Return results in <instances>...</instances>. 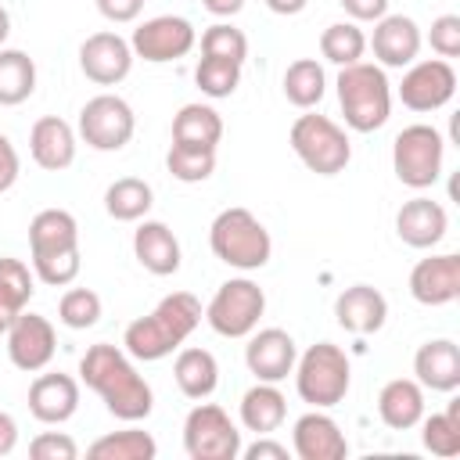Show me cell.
I'll return each instance as SVG.
<instances>
[{
    "instance_id": "6da1fadb",
    "label": "cell",
    "mask_w": 460,
    "mask_h": 460,
    "mask_svg": "<svg viewBox=\"0 0 460 460\" xmlns=\"http://www.w3.org/2000/svg\"><path fill=\"white\" fill-rule=\"evenodd\" d=\"M79 377L86 381V388H93L108 413L119 417V420H144L155 406V395H151V385L137 374V367L129 363V356L108 341H97L86 349V356L79 359Z\"/></svg>"
},
{
    "instance_id": "7a4b0ae2",
    "label": "cell",
    "mask_w": 460,
    "mask_h": 460,
    "mask_svg": "<svg viewBox=\"0 0 460 460\" xmlns=\"http://www.w3.org/2000/svg\"><path fill=\"white\" fill-rule=\"evenodd\" d=\"M201 316H205L201 302L190 291H172L147 316H140L126 327L122 345L133 359H144V363L165 359L172 349H180L190 338V331L201 323Z\"/></svg>"
},
{
    "instance_id": "3957f363",
    "label": "cell",
    "mask_w": 460,
    "mask_h": 460,
    "mask_svg": "<svg viewBox=\"0 0 460 460\" xmlns=\"http://www.w3.org/2000/svg\"><path fill=\"white\" fill-rule=\"evenodd\" d=\"M29 248H32V270L43 284L65 288L79 277V223L65 208H43L29 223Z\"/></svg>"
},
{
    "instance_id": "277c9868",
    "label": "cell",
    "mask_w": 460,
    "mask_h": 460,
    "mask_svg": "<svg viewBox=\"0 0 460 460\" xmlns=\"http://www.w3.org/2000/svg\"><path fill=\"white\" fill-rule=\"evenodd\" d=\"M338 104L356 133H374L392 115V83L381 65L356 61L338 75Z\"/></svg>"
},
{
    "instance_id": "5b68a950",
    "label": "cell",
    "mask_w": 460,
    "mask_h": 460,
    "mask_svg": "<svg viewBox=\"0 0 460 460\" xmlns=\"http://www.w3.org/2000/svg\"><path fill=\"white\" fill-rule=\"evenodd\" d=\"M212 255L234 270H262L270 262V230L248 208H223L208 230Z\"/></svg>"
},
{
    "instance_id": "8992f818",
    "label": "cell",
    "mask_w": 460,
    "mask_h": 460,
    "mask_svg": "<svg viewBox=\"0 0 460 460\" xmlns=\"http://www.w3.org/2000/svg\"><path fill=\"white\" fill-rule=\"evenodd\" d=\"M295 388L302 402L316 410L338 406L349 392V356L331 341L309 345L302 359H295Z\"/></svg>"
},
{
    "instance_id": "52a82bcc",
    "label": "cell",
    "mask_w": 460,
    "mask_h": 460,
    "mask_svg": "<svg viewBox=\"0 0 460 460\" xmlns=\"http://www.w3.org/2000/svg\"><path fill=\"white\" fill-rule=\"evenodd\" d=\"M291 151L316 176H338L352 158L345 129L327 115H298L291 126Z\"/></svg>"
},
{
    "instance_id": "ba28073f",
    "label": "cell",
    "mask_w": 460,
    "mask_h": 460,
    "mask_svg": "<svg viewBox=\"0 0 460 460\" xmlns=\"http://www.w3.org/2000/svg\"><path fill=\"white\" fill-rule=\"evenodd\" d=\"M442 155H446L442 133L435 126L413 122L392 144V169H395L399 183H406L413 190H424L442 176Z\"/></svg>"
},
{
    "instance_id": "9c48e42d",
    "label": "cell",
    "mask_w": 460,
    "mask_h": 460,
    "mask_svg": "<svg viewBox=\"0 0 460 460\" xmlns=\"http://www.w3.org/2000/svg\"><path fill=\"white\" fill-rule=\"evenodd\" d=\"M262 309H266L262 288L248 277H234V280L219 284V291L212 295V302L205 309V320L223 338H248L259 327Z\"/></svg>"
},
{
    "instance_id": "30bf717a",
    "label": "cell",
    "mask_w": 460,
    "mask_h": 460,
    "mask_svg": "<svg viewBox=\"0 0 460 460\" xmlns=\"http://www.w3.org/2000/svg\"><path fill=\"white\" fill-rule=\"evenodd\" d=\"M183 449L190 460H237L241 431L216 402H198L183 420Z\"/></svg>"
},
{
    "instance_id": "8fae6325",
    "label": "cell",
    "mask_w": 460,
    "mask_h": 460,
    "mask_svg": "<svg viewBox=\"0 0 460 460\" xmlns=\"http://www.w3.org/2000/svg\"><path fill=\"white\" fill-rule=\"evenodd\" d=\"M133 129H137V119H133V108L115 97V93H101V97H90L79 111V137L93 147V151H119L133 140Z\"/></svg>"
},
{
    "instance_id": "7c38bea8",
    "label": "cell",
    "mask_w": 460,
    "mask_h": 460,
    "mask_svg": "<svg viewBox=\"0 0 460 460\" xmlns=\"http://www.w3.org/2000/svg\"><path fill=\"white\" fill-rule=\"evenodd\" d=\"M194 25L187 18H176V14H158L151 22H144L140 29H133V58H144L151 65H162V61H176L183 54L194 50Z\"/></svg>"
},
{
    "instance_id": "4fadbf2b",
    "label": "cell",
    "mask_w": 460,
    "mask_h": 460,
    "mask_svg": "<svg viewBox=\"0 0 460 460\" xmlns=\"http://www.w3.org/2000/svg\"><path fill=\"white\" fill-rule=\"evenodd\" d=\"M453 93H456V72L446 58L417 61L399 83V101L410 111H435V108L449 104Z\"/></svg>"
},
{
    "instance_id": "5bb4252c",
    "label": "cell",
    "mask_w": 460,
    "mask_h": 460,
    "mask_svg": "<svg viewBox=\"0 0 460 460\" xmlns=\"http://www.w3.org/2000/svg\"><path fill=\"white\" fill-rule=\"evenodd\" d=\"M4 334H7V356H11V363L18 370L36 374V370H43L54 359L58 334H54V323L47 316H40V313H18L14 323Z\"/></svg>"
},
{
    "instance_id": "9a60e30c",
    "label": "cell",
    "mask_w": 460,
    "mask_h": 460,
    "mask_svg": "<svg viewBox=\"0 0 460 460\" xmlns=\"http://www.w3.org/2000/svg\"><path fill=\"white\" fill-rule=\"evenodd\" d=\"M79 68L97 86H115L133 68V47L119 32H93L79 47Z\"/></svg>"
},
{
    "instance_id": "2e32d148",
    "label": "cell",
    "mask_w": 460,
    "mask_h": 460,
    "mask_svg": "<svg viewBox=\"0 0 460 460\" xmlns=\"http://www.w3.org/2000/svg\"><path fill=\"white\" fill-rule=\"evenodd\" d=\"M295 359H298L295 338L280 327H266V331L252 334L244 345V363L259 381H273V385L284 381L295 370Z\"/></svg>"
},
{
    "instance_id": "e0dca14e",
    "label": "cell",
    "mask_w": 460,
    "mask_h": 460,
    "mask_svg": "<svg viewBox=\"0 0 460 460\" xmlns=\"http://www.w3.org/2000/svg\"><path fill=\"white\" fill-rule=\"evenodd\" d=\"M410 295L420 305H449L460 295V255L446 252V255H431L420 259L410 273Z\"/></svg>"
},
{
    "instance_id": "ac0fdd59",
    "label": "cell",
    "mask_w": 460,
    "mask_h": 460,
    "mask_svg": "<svg viewBox=\"0 0 460 460\" xmlns=\"http://www.w3.org/2000/svg\"><path fill=\"white\" fill-rule=\"evenodd\" d=\"M79 410V381L72 374H40L29 385V413L43 424H65Z\"/></svg>"
},
{
    "instance_id": "d6986e66",
    "label": "cell",
    "mask_w": 460,
    "mask_h": 460,
    "mask_svg": "<svg viewBox=\"0 0 460 460\" xmlns=\"http://www.w3.org/2000/svg\"><path fill=\"white\" fill-rule=\"evenodd\" d=\"M291 446H295L298 460H345V453H349V442H345L338 420L320 410L295 420Z\"/></svg>"
},
{
    "instance_id": "ffe728a7",
    "label": "cell",
    "mask_w": 460,
    "mask_h": 460,
    "mask_svg": "<svg viewBox=\"0 0 460 460\" xmlns=\"http://www.w3.org/2000/svg\"><path fill=\"white\" fill-rule=\"evenodd\" d=\"M374 58L381 61V68H402L413 65L417 50H420V29L413 18L406 14H385L374 25Z\"/></svg>"
},
{
    "instance_id": "44dd1931",
    "label": "cell",
    "mask_w": 460,
    "mask_h": 460,
    "mask_svg": "<svg viewBox=\"0 0 460 460\" xmlns=\"http://www.w3.org/2000/svg\"><path fill=\"white\" fill-rule=\"evenodd\" d=\"M449 230V216L438 201L431 198H410L395 212V234L410 248H435Z\"/></svg>"
},
{
    "instance_id": "7402d4cb",
    "label": "cell",
    "mask_w": 460,
    "mask_h": 460,
    "mask_svg": "<svg viewBox=\"0 0 460 460\" xmlns=\"http://www.w3.org/2000/svg\"><path fill=\"white\" fill-rule=\"evenodd\" d=\"M334 320L352 334H374L388 320V302L370 284H352L334 298Z\"/></svg>"
},
{
    "instance_id": "603a6c76",
    "label": "cell",
    "mask_w": 460,
    "mask_h": 460,
    "mask_svg": "<svg viewBox=\"0 0 460 460\" xmlns=\"http://www.w3.org/2000/svg\"><path fill=\"white\" fill-rule=\"evenodd\" d=\"M29 151L32 162L47 172H61L75 162V133L65 119L58 115H43L36 119V126L29 129Z\"/></svg>"
},
{
    "instance_id": "cb8c5ba5",
    "label": "cell",
    "mask_w": 460,
    "mask_h": 460,
    "mask_svg": "<svg viewBox=\"0 0 460 460\" xmlns=\"http://www.w3.org/2000/svg\"><path fill=\"white\" fill-rule=\"evenodd\" d=\"M413 374L420 388L431 392H456L460 388V349L449 338L424 341L413 356Z\"/></svg>"
},
{
    "instance_id": "d4e9b609",
    "label": "cell",
    "mask_w": 460,
    "mask_h": 460,
    "mask_svg": "<svg viewBox=\"0 0 460 460\" xmlns=\"http://www.w3.org/2000/svg\"><path fill=\"white\" fill-rule=\"evenodd\" d=\"M133 255L155 277H169V273L180 270V241L158 219H144L137 226V234H133Z\"/></svg>"
},
{
    "instance_id": "484cf974",
    "label": "cell",
    "mask_w": 460,
    "mask_h": 460,
    "mask_svg": "<svg viewBox=\"0 0 460 460\" xmlns=\"http://www.w3.org/2000/svg\"><path fill=\"white\" fill-rule=\"evenodd\" d=\"M223 140V119L208 104H183L172 119V144L190 151H216Z\"/></svg>"
},
{
    "instance_id": "4316f807",
    "label": "cell",
    "mask_w": 460,
    "mask_h": 460,
    "mask_svg": "<svg viewBox=\"0 0 460 460\" xmlns=\"http://www.w3.org/2000/svg\"><path fill=\"white\" fill-rule=\"evenodd\" d=\"M377 413L392 431H406L424 417V388L410 377H395L377 395Z\"/></svg>"
},
{
    "instance_id": "83f0119b",
    "label": "cell",
    "mask_w": 460,
    "mask_h": 460,
    "mask_svg": "<svg viewBox=\"0 0 460 460\" xmlns=\"http://www.w3.org/2000/svg\"><path fill=\"white\" fill-rule=\"evenodd\" d=\"M284 417H288V402H284V395H280V388L273 381H259L255 388L244 392V399H241V424L248 431L270 435V431H277L284 424Z\"/></svg>"
},
{
    "instance_id": "f1b7e54d",
    "label": "cell",
    "mask_w": 460,
    "mask_h": 460,
    "mask_svg": "<svg viewBox=\"0 0 460 460\" xmlns=\"http://www.w3.org/2000/svg\"><path fill=\"white\" fill-rule=\"evenodd\" d=\"M172 377L187 399H208L219 385V363L208 349H183L172 363Z\"/></svg>"
},
{
    "instance_id": "f546056e",
    "label": "cell",
    "mask_w": 460,
    "mask_h": 460,
    "mask_svg": "<svg viewBox=\"0 0 460 460\" xmlns=\"http://www.w3.org/2000/svg\"><path fill=\"white\" fill-rule=\"evenodd\" d=\"M32 273L22 259L4 255L0 259V331H7L14 323L18 313H25L29 298H32Z\"/></svg>"
},
{
    "instance_id": "4dcf8cb0",
    "label": "cell",
    "mask_w": 460,
    "mask_h": 460,
    "mask_svg": "<svg viewBox=\"0 0 460 460\" xmlns=\"http://www.w3.org/2000/svg\"><path fill=\"white\" fill-rule=\"evenodd\" d=\"M151 205H155V190H151V183H144V180H137V176H122V180H115V183L104 190V208H108V216L119 219V223H137V219H144Z\"/></svg>"
},
{
    "instance_id": "1f68e13d",
    "label": "cell",
    "mask_w": 460,
    "mask_h": 460,
    "mask_svg": "<svg viewBox=\"0 0 460 460\" xmlns=\"http://www.w3.org/2000/svg\"><path fill=\"white\" fill-rule=\"evenodd\" d=\"M36 90V61L25 50H0V104L14 108Z\"/></svg>"
},
{
    "instance_id": "d6a6232c",
    "label": "cell",
    "mask_w": 460,
    "mask_h": 460,
    "mask_svg": "<svg viewBox=\"0 0 460 460\" xmlns=\"http://www.w3.org/2000/svg\"><path fill=\"white\" fill-rule=\"evenodd\" d=\"M90 460H155L158 456V442L147 435V431H115V435H104L97 438L90 449H86Z\"/></svg>"
},
{
    "instance_id": "836d02e7",
    "label": "cell",
    "mask_w": 460,
    "mask_h": 460,
    "mask_svg": "<svg viewBox=\"0 0 460 460\" xmlns=\"http://www.w3.org/2000/svg\"><path fill=\"white\" fill-rule=\"evenodd\" d=\"M323 90H327V75H323L320 61L298 58V61L288 65V72H284V97H288L295 108H313V104H320Z\"/></svg>"
},
{
    "instance_id": "e575fe53",
    "label": "cell",
    "mask_w": 460,
    "mask_h": 460,
    "mask_svg": "<svg viewBox=\"0 0 460 460\" xmlns=\"http://www.w3.org/2000/svg\"><path fill=\"white\" fill-rule=\"evenodd\" d=\"M363 50H367V36H363V29L356 22H334L320 36V54L327 61L341 65V68L345 65H356L363 58Z\"/></svg>"
},
{
    "instance_id": "d590c367",
    "label": "cell",
    "mask_w": 460,
    "mask_h": 460,
    "mask_svg": "<svg viewBox=\"0 0 460 460\" xmlns=\"http://www.w3.org/2000/svg\"><path fill=\"white\" fill-rule=\"evenodd\" d=\"M420 438L424 449H431L435 456H456L460 453V402H449L446 413H431L420 417Z\"/></svg>"
},
{
    "instance_id": "8d00e7d4",
    "label": "cell",
    "mask_w": 460,
    "mask_h": 460,
    "mask_svg": "<svg viewBox=\"0 0 460 460\" xmlns=\"http://www.w3.org/2000/svg\"><path fill=\"white\" fill-rule=\"evenodd\" d=\"M58 320L72 331H86L101 320V295L90 288H68L58 302Z\"/></svg>"
},
{
    "instance_id": "74e56055",
    "label": "cell",
    "mask_w": 460,
    "mask_h": 460,
    "mask_svg": "<svg viewBox=\"0 0 460 460\" xmlns=\"http://www.w3.org/2000/svg\"><path fill=\"white\" fill-rule=\"evenodd\" d=\"M201 58H223V61H237L244 65L248 58V36L226 22H216L201 32Z\"/></svg>"
},
{
    "instance_id": "f35d334b",
    "label": "cell",
    "mask_w": 460,
    "mask_h": 460,
    "mask_svg": "<svg viewBox=\"0 0 460 460\" xmlns=\"http://www.w3.org/2000/svg\"><path fill=\"white\" fill-rule=\"evenodd\" d=\"M194 83L201 86L205 97H230L241 83V65L223 58H201L194 68Z\"/></svg>"
},
{
    "instance_id": "ab89813d",
    "label": "cell",
    "mask_w": 460,
    "mask_h": 460,
    "mask_svg": "<svg viewBox=\"0 0 460 460\" xmlns=\"http://www.w3.org/2000/svg\"><path fill=\"white\" fill-rule=\"evenodd\" d=\"M165 165L180 183H201L216 169V151H190V147H176L172 144L169 155H165Z\"/></svg>"
},
{
    "instance_id": "60d3db41",
    "label": "cell",
    "mask_w": 460,
    "mask_h": 460,
    "mask_svg": "<svg viewBox=\"0 0 460 460\" xmlns=\"http://www.w3.org/2000/svg\"><path fill=\"white\" fill-rule=\"evenodd\" d=\"M29 456L32 460H75L79 456V446L65 431H43V435H36L29 442Z\"/></svg>"
},
{
    "instance_id": "b9f144b4",
    "label": "cell",
    "mask_w": 460,
    "mask_h": 460,
    "mask_svg": "<svg viewBox=\"0 0 460 460\" xmlns=\"http://www.w3.org/2000/svg\"><path fill=\"white\" fill-rule=\"evenodd\" d=\"M428 43L438 58H456L460 54V14H442L431 22Z\"/></svg>"
},
{
    "instance_id": "7bdbcfd3",
    "label": "cell",
    "mask_w": 460,
    "mask_h": 460,
    "mask_svg": "<svg viewBox=\"0 0 460 460\" xmlns=\"http://www.w3.org/2000/svg\"><path fill=\"white\" fill-rule=\"evenodd\" d=\"M97 11H101L108 22L126 25V22H133V18L144 11V0H97Z\"/></svg>"
},
{
    "instance_id": "ee69618b",
    "label": "cell",
    "mask_w": 460,
    "mask_h": 460,
    "mask_svg": "<svg viewBox=\"0 0 460 460\" xmlns=\"http://www.w3.org/2000/svg\"><path fill=\"white\" fill-rule=\"evenodd\" d=\"M18 169H22V162H18V151H14V144H11V140L0 133V194L14 187V180H18Z\"/></svg>"
},
{
    "instance_id": "f6af8a7d",
    "label": "cell",
    "mask_w": 460,
    "mask_h": 460,
    "mask_svg": "<svg viewBox=\"0 0 460 460\" xmlns=\"http://www.w3.org/2000/svg\"><path fill=\"white\" fill-rule=\"evenodd\" d=\"M356 22H377L388 11V0H338Z\"/></svg>"
},
{
    "instance_id": "bcb514c9",
    "label": "cell",
    "mask_w": 460,
    "mask_h": 460,
    "mask_svg": "<svg viewBox=\"0 0 460 460\" xmlns=\"http://www.w3.org/2000/svg\"><path fill=\"white\" fill-rule=\"evenodd\" d=\"M241 456L244 460H288V446H280V442H273V438H259V442H252L248 449H241Z\"/></svg>"
},
{
    "instance_id": "7dc6e473",
    "label": "cell",
    "mask_w": 460,
    "mask_h": 460,
    "mask_svg": "<svg viewBox=\"0 0 460 460\" xmlns=\"http://www.w3.org/2000/svg\"><path fill=\"white\" fill-rule=\"evenodd\" d=\"M14 446H18V424H14L11 413L0 410V456L14 453Z\"/></svg>"
},
{
    "instance_id": "c3c4849f",
    "label": "cell",
    "mask_w": 460,
    "mask_h": 460,
    "mask_svg": "<svg viewBox=\"0 0 460 460\" xmlns=\"http://www.w3.org/2000/svg\"><path fill=\"white\" fill-rule=\"evenodd\" d=\"M205 4V11H212L216 18H230V14H237L241 7H244V0H201Z\"/></svg>"
},
{
    "instance_id": "681fc988",
    "label": "cell",
    "mask_w": 460,
    "mask_h": 460,
    "mask_svg": "<svg viewBox=\"0 0 460 460\" xmlns=\"http://www.w3.org/2000/svg\"><path fill=\"white\" fill-rule=\"evenodd\" d=\"M305 4L309 0H266V7L273 14H298V11H305Z\"/></svg>"
},
{
    "instance_id": "f907efd6",
    "label": "cell",
    "mask_w": 460,
    "mask_h": 460,
    "mask_svg": "<svg viewBox=\"0 0 460 460\" xmlns=\"http://www.w3.org/2000/svg\"><path fill=\"white\" fill-rule=\"evenodd\" d=\"M7 32H11V14H7L4 7H0V43L7 40Z\"/></svg>"
}]
</instances>
